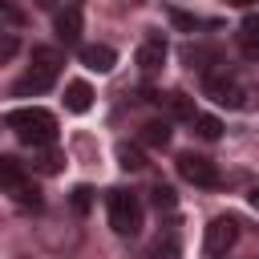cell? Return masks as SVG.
I'll list each match as a JSON object with an SVG mask.
<instances>
[{
	"mask_svg": "<svg viewBox=\"0 0 259 259\" xmlns=\"http://www.w3.org/2000/svg\"><path fill=\"white\" fill-rule=\"evenodd\" d=\"M4 125H8V130H16V138H20L24 146H32V150H40V146H53V142H57V117H53L49 109H40V105L8 109V113H4Z\"/></svg>",
	"mask_w": 259,
	"mask_h": 259,
	"instance_id": "1",
	"label": "cell"
},
{
	"mask_svg": "<svg viewBox=\"0 0 259 259\" xmlns=\"http://www.w3.org/2000/svg\"><path fill=\"white\" fill-rule=\"evenodd\" d=\"M206 97L227 105V109H255L259 105V85L231 73V69H219V73H206Z\"/></svg>",
	"mask_w": 259,
	"mask_h": 259,
	"instance_id": "2",
	"label": "cell"
},
{
	"mask_svg": "<svg viewBox=\"0 0 259 259\" xmlns=\"http://www.w3.org/2000/svg\"><path fill=\"white\" fill-rule=\"evenodd\" d=\"M57 69H61V57L53 49H32V69L12 85L16 97H28V93H45L53 81H57Z\"/></svg>",
	"mask_w": 259,
	"mask_h": 259,
	"instance_id": "3",
	"label": "cell"
},
{
	"mask_svg": "<svg viewBox=\"0 0 259 259\" xmlns=\"http://www.w3.org/2000/svg\"><path fill=\"white\" fill-rule=\"evenodd\" d=\"M109 227L117 235H138L142 231V198L134 190H109Z\"/></svg>",
	"mask_w": 259,
	"mask_h": 259,
	"instance_id": "4",
	"label": "cell"
},
{
	"mask_svg": "<svg viewBox=\"0 0 259 259\" xmlns=\"http://www.w3.org/2000/svg\"><path fill=\"white\" fill-rule=\"evenodd\" d=\"M178 174H182L186 182L202 186V190H214V186L223 182L219 166H214L210 158H202V154H178Z\"/></svg>",
	"mask_w": 259,
	"mask_h": 259,
	"instance_id": "5",
	"label": "cell"
},
{
	"mask_svg": "<svg viewBox=\"0 0 259 259\" xmlns=\"http://www.w3.org/2000/svg\"><path fill=\"white\" fill-rule=\"evenodd\" d=\"M235 239H239V223H235L231 214H219V219H210L202 243H206V255H223V251L235 247Z\"/></svg>",
	"mask_w": 259,
	"mask_h": 259,
	"instance_id": "6",
	"label": "cell"
},
{
	"mask_svg": "<svg viewBox=\"0 0 259 259\" xmlns=\"http://www.w3.org/2000/svg\"><path fill=\"white\" fill-rule=\"evenodd\" d=\"M77 57H81V65L93 69V73H109V69L117 65V53H113L109 45H77Z\"/></svg>",
	"mask_w": 259,
	"mask_h": 259,
	"instance_id": "7",
	"label": "cell"
},
{
	"mask_svg": "<svg viewBox=\"0 0 259 259\" xmlns=\"http://www.w3.org/2000/svg\"><path fill=\"white\" fill-rule=\"evenodd\" d=\"M162 61H166V36L162 32H146V40L138 49V65L146 73H154V69H162Z\"/></svg>",
	"mask_w": 259,
	"mask_h": 259,
	"instance_id": "8",
	"label": "cell"
},
{
	"mask_svg": "<svg viewBox=\"0 0 259 259\" xmlns=\"http://www.w3.org/2000/svg\"><path fill=\"white\" fill-rule=\"evenodd\" d=\"M57 36H61V45H77L81 40V8H61L57 12Z\"/></svg>",
	"mask_w": 259,
	"mask_h": 259,
	"instance_id": "9",
	"label": "cell"
},
{
	"mask_svg": "<svg viewBox=\"0 0 259 259\" xmlns=\"http://www.w3.org/2000/svg\"><path fill=\"white\" fill-rule=\"evenodd\" d=\"M28 182V170H24V162L20 158H8V154H0V190H16V186H24Z\"/></svg>",
	"mask_w": 259,
	"mask_h": 259,
	"instance_id": "10",
	"label": "cell"
},
{
	"mask_svg": "<svg viewBox=\"0 0 259 259\" xmlns=\"http://www.w3.org/2000/svg\"><path fill=\"white\" fill-rule=\"evenodd\" d=\"M239 49H243L247 61H259V12H251L239 24Z\"/></svg>",
	"mask_w": 259,
	"mask_h": 259,
	"instance_id": "11",
	"label": "cell"
},
{
	"mask_svg": "<svg viewBox=\"0 0 259 259\" xmlns=\"http://www.w3.org/2000/svg\"><path fill=\"white\" fill-rule=\"evenodd\" d=\"M89 105H93V89L85 81H69L65 85V109L69 113H85Z\"/></svg>",
	"mask_w": 259,
	"mask_h": 259,
	"instance_id": "12",
	"label": "cell"
},
{
	"mask_svg": "<svg viewBox=\"0 0 259 259\" xmlns=\"http://www.w3.org/2000/svg\"><path fill=\"white\" fill-rule=\"evenodd\" d=\"M162 101H166V109H170V117H178V121H194V117H198V109H194V97H186L182 89H174V93H166Z\"/></svg>",
	"mask_w": 259,
	"mask_h": 259,
	"instance_id": "13",
	"label": "cell"
},
{
	"mask_svg": "<svg viewBox=\"0 0 259 259\" xmlns=\"http://www.w3.org/2000/svg\"><path fill=\"white\" fill-rule=\"evenodd\" d=\"M138 138H142L146 146H154V150H166V146H170V121H146Z\"/></svg>",
	"mask_w": 259,
	"mask_h": 259,
	"instance_id": "14",
	"label": "cell"
},
{
	"mask_svg": "<svg viewBox=\"0 0 259 259\" xmlns=\"http://www.w3.org/2000/svg\"><path fill=\"white\" fill-rule=\"evenodd\" d=\"M194 134H198L202 142H219V134H223V121H219L214 113H198V117H194Z\"/></svg>",
	"mask_w": 259,
	"mask_h": 259,
	"instance_id": "15",
	"label": "cell"
},
{
	"mask_svg": "<svg viewBox=\"0 0 259 259\" xmlns=\"http://www.w3.org/2000/svg\"><path fill=\"white\" fill-rule=\"evenodd\" d=\"M12 202H16V206H28V210H40V190H36V182L28 178L24 186H16V190H12Z\"/></svg>",
	"mask_w": 259,
	"mask_h": 259,
	"instance_id": "16",
	"label": "cell"
},
{
	"mask_svg": "<svg viewBox=\"0 0 259 259\" xmlns=\"http://www.w3.org/2000/svg\"><path fill=\"white\" fill-rule=\"evenodd\" d=\"M117 166H121V170H142V166H146V158H142V150H138V146L121 142V146H117Z\"/></svg>",
	"mask_w": 259,
	"mask_h": 259,
	"instance_id": "17",
	"label": "cell"
},
{
	"mask_svg": "<svg viewBox=\"0 0 259 259\" xmlns=\"http://www.w3.org/2000/svg\"><path fill=\"white\" fill-rule=\"evenodd\" d=\"M150 194H154L150 202L158 206V214H162V210H174V206H178V198H174V186H166V182H158V186H154Z\"/></svg>",
	"mask_w": 259,
	"mask_h": 259,
	"instance_id": "18",
	"label": "cell"
},
{
	"mask_svg": "<svg viewBox=\"0 0 259 259\" xmlns=\"http://www.w3.org/2000/svg\"><path fill=\"white\" fill-rule=\"evenodd\" d=\"M170 20H174L178 28H190V32H194V28H210V24H214V20H202V16H190V12H182V8H170Z\"/></svg>",
	"mask_w": 259,
	"mask_h": 259,
	"instance_id": "19",
	"label": "cell"
},
{
	"mask_svg": "<svg viewBox=\"0 0 259 259\" xmlns=\"http://www.w3.org/2000/svg\"><path fill=\"white\" fill-rule=\"evenodd\" d=\"M89 206H93V186H77V190H73V210L85 214Z\"/></svg>",
	"mask_w": 259,
	"mask_h": 259,
	"instance_id": "20",
	"label": "cell"
},
{
	"mask_svg": "<svg viewBox=\"0 0 259 259\" xmlns=\"http://www.w3.org/2000/svg\"><path fill=\"white\" fill-rule=\"evenodd\" d=\"M16 49H20V40H16L12 32H0V65H4V61H12V57H16Z\"/></svg>",
	"mask_w": 259,
	"mask_h": 259,
	"instance_id": "21",
	"label": "cell"
},
{
	"mask_svg": "<svg viewBox=\"0 0 259 259\" xmlns=\"http://www.w3.org/2000/svg\"><path fill=\"white\" fill-rule=\"evenodd\" d=\"M36 166H40V170H45V174H53V170H61V158H57V154H53V150H45V154H40V158H36Z\"/></svg>",
	"mask_w": 259,
	"mask_h": 259,
	"instance_id": "22",
	"label": "cell"
},
{
	"mask_svg": "<svg viewBox=\"0 0 259 259\" xmlns=\"http://www.w3.org/2000/svg\"><path fill=\"white\" fill-rule=\"evenodd\" d=\"M0 20H4V24H20V12H16L12 0H0Z\"/></svg>",
	"mask_w": 259,
	"mask_h": 259,
	"instance_id": "23",
	"label": "cell"
},
{
	"mask_svg": "<svg viewBox=\"0 0 259 259\" xmlns=\"http://www.w3.org/2000/svg\"><path fill=\"white\" fill-rule=\"evenodd\" d=\"M36 8H57V0H32Z\"/></svg>",
	"mask_w": 259,
	"mask_h": 259,
	"instance_id": "24",
	"label": "cell"
},
{
	"mask_svg": "<svg viewBox=\"0 0 259 259\" xmlns=\"http://www.w3.org/2000/svg\"><path fill=\"white\" fill-rule=\"evenodd\" d=\"M251 206H255V210H259V186H255V190H251Z\"/></svg>",
	"mask_w": 259,
	"mask_h": 259,
	"instance_id": "25",
	"label": "cell"
},
{
	"mask_svg": "<svg viewBox=\"0 0 259 259\" xmlns=\"http://www.w3.org/2000/svg\"><path fill=\"white\" fill-rule=\"evenodd\" d=\"M227 4H235V8H247V4H255V0H227Z\"/></svg>",
	"mask_w": 259,
	"mask_h": 259,
	"instance_id": "26",
	"label": "cell"
},
{
	"mask_svg": "<svg viewBox=\"0 0 259 259\" xmlns=\"http://www.w3.org/2000/svg\"><path fill=\"white\" fill-rule=\"evenodd\" d=\"M0 32H4V20H0Z\"/></svg>",
	"mask_w": 259,
	"mask_h": 259,
	"instance_id": "27",
	"label": "cell"
}]
</instances>
